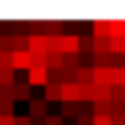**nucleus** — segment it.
Wrapping results in <instances>:
<instances>
[{
  "label": "nucleus",
  "instance_id": "23",
  "mask_svg": "<svg viewBox=\"0 0 125 125\" xmlns=\"http://www.w3.org/2000/svg\"><path fill=\"white\" fill-rule=\"evenodd\" d=\"M110 101L125 103V86H110Z\"/></svg>",
  "mask_w": 125,
  "mask_h": 125
},
{
  "label": "nucleus",
  "instance_id": "20",
  "mask_svg": "<svg viewBox=\"0 0 125 125\" xmlns=\"http://www.w3.org/2000/svg\"><path fill=\"white\" fill-rule=\"evenodd\" d=\"M96 83H101V86H113V81H110V69H96Z\"/></svg>",
  "mask_w": 125,
  "mask_h": 125
},
{
  "label": "nucleus",
  "instance_id": "19",
  "mask_svg": "<svg viewBox=\"0 0 125 125\" xmlns=\"http://www.w3.org/2000/svg\"><path fill=\"white\" fill-rule=\"evenodd\" d=\"M0 86H15V69H0Z\"/></svg>",
  "mask_w": 125,
  "mask_h": 125
},
{
  "label": "nucleus",
  "instance_id": "26",
  "mask_svg": "<svg viewBox=\"0 0 125 125\" xmlns=\"http://www.w3.org/2000/svg\"><path fill=\"white\" fill-rule=\"evenodd\" d=\"M0 69H12V52H0Z\"/></svg>",
  "mask_w": 125,
  "mask_h": 125
},
{
  "label": "nucleus",
  "instance_id": "11",
  "mask_svg": "<svg viewBox=\"0 0 125 125\" xmlns=\"http://www.w3.org/2000/svg\"><path fill=\"white\" fill-rule=\"evenodd\" d=\"M61 30H64V22H59V20L44 22V34L47 37H61Z\"/></svg>",
  "mask_w": 125,
  "mask_h": 125
},
{
  "label": "nucleus",
  "instance_id": "21",
  "mask_svg": "<svg viewBox=\"0 0 125 125\" xmlns=\"http://www.w3.org/2000/svg\"><path fill=\"white\" fill-rule=\"evenodd\" d=\"M93 47H96V37H81V47H79V52H83V54H93Z\"/></svg>",
  "mask_w": 125,
  "mask_h": 125
},
{
  "label": "nucleus",
  "instance_id": "32",
  "mask_svg": "<svg viewBox=\"0 0 125 125\" xmlns=\"http://www.w3.org/2000/svg\"><path fill=\"white\" fill-rule=\"evenodd\" d=\"M15 125H32L30 115H15Z\"/></svg>",
  "mask_w": 125,
  "mask_h": 125
},
{
  "label": "nucleus",
  "instance_id": "18",
  "mask_svg": "<svg viewBox=\"0 0 125 125\" xmlns=\"http://www.w3.org/2000/svg\"><path fill=\"white\" fill-rule=\"evenodd\" d=\"M110 81H113V86H125V66L110 69Z\"/></svg>",
  "mask_w": 125,
  "mask_h": 125
},
{
  "label": "nucleus",
  "instance_id": "13",
  "mask_svg": "<svg viewBox=\"0 0 125 125\" xmlns=\"http://www.w3.org/2000/svg\"><path fill=\"white\" fill-rule=\"evenodd\" d=\"M44 101H61V86L59 83H47L44 86Z\"/></svg>",
  "mask_w": 125,
  "mask_h": 125
},
{
  "label": "nucleus",
  "instance_id": "31",
  "mask_svg": "<svg viewBox=\"0 0 125 125\" xmlns=\"http://www.w3.org/2000/svg\"><path fill=\"white\" fill-rule=\"evenodd\" d=\"M93 125H110V115H93Z\"/></svg>",
  "mask_w": 125,
  "mask_h": 125
},
{
  "label": "nucleus",
  "instance_id": "15",
  "mask_svg": "<svg viewBox=\"0 0 125 125\" xmlns=\"http://www.w3.org/2000/svg\"><path fill=\"white\" fill-rule=\"evenodd\" d=\"M98 101H110V86L93 83V103H98Z\"/></svg>",
  "mask_w": 125,
  "mask_h": 125
},
{
  "label": "nucleus",
  "instance_id": "3",
  "mask_svg": "<svg viewBox=\"0 0 125 125\" xmlns=\"http://www.w3.org/2000/svg\"><path fill=\"white\" fill-rule=\"evenodd\" d=\"M61 103H81L79 83H64L61 86Z\"/></svg>",
  "mask_w": 125,
  "mask_h": 125
},
{
  "label": "nucleus",
  "instance_id": "34",
  "mask_svg": "<svg viewBox=\"0 0 125 125\" xmlns=\"http://www.w3.org/2000/svg\"><path fill=\"white\" fill-rule=\"evenodd\" d=\"M0 125H15V115H0Z\"/></svg>",
  "mask_w": 125,
  "mask_h": 125
},
{
  "label": "nucleus",
  "instance_id": "1",
  "mask_svg": "<svg viewBox=\"0 0 125 125\" xmlns=\"http://www.w3.org/2000/svg\"><path fill=\"white\" fill-rule=\"evenodd\" d=\"M81 34H61V54H79Z\"/></svg>",
  "mask_w": 125,
  "mask_h": 125
},
{
  "label": "nucleus",
  "instance_id": "16",
  "mask_svg": "<svg viewBox=\"0 0 125 125\" xmlns=\"http://www.w3.org/2000/svg\"><path fill=\"white\" fill-rule=\"evenodd\" d=\"M64 69L79 71V69H81V56H79V54H64Z\"/></svg>",
  "mask_w": 125,
  "mask_h": 125
},
{
  "label": "nucleus",
  "instance_id": "22",
  "mask_svg": "<svg viewBox=\"0 0 125 125\" xmlns=\"http://www.w3.org/2000/svg\"><path fill=\"white\" fill-rule=\"evenodd\" d=\"M93 115H110V101H98V103H93Z\"/></svg>",
  "mask_w": 125,
  "mask_h": 125
},
{
  "label": "nucleus",
  "instance_id": "6",
  "mask_svg": "<svg viewBox=\"0 0 125 125\" xmlns=\"http://www.w3.org/2000/svg\"><path fill=\"white\" fill-rule=\"evenodd\" d=\"M30 54H47V34H30Z\"/></svg>",
  "mask_w": 125,
  "mask_h": 125
},
{
  "label": "nucleus",
  "instance_id": "7",
  "mask_svg": "<svg viewBox=\"0 0 125 125\" xmlns=\"http://www.w3.org/2000/svg\"><path fill=\"white\" fill-rule=\"evenodd\" d=\"M64 69V54L61 52H49L47 54V71H59Z\"/></svg>",
  "mask_w": 125,
  "mask_h": 125
},
{
  "label": "nucleus",
  "instance_id": "25",
  "mask_svg": "<svg viewBox=\"0 0 125 125\" xmlns=\"http://www.w3.org/2000/svg\"><path fill=\"white\" fill-rule=\"evenodd\" d=\"M49 52H61V37H47V54Z\"/></svg>",
  "mask_w": 125,
  "mask_h": 125
},
{
  "label": "nucleus",
  "instance_id": "14",
  "mask_svg": "<svg viewBox=\"0 0 125 125\" xmlns=\"http://www.w3.org/2000/svg\"><path fill=\"white\" fill-rule=\"evenodd\" d=\"M81 103H61V118H79Z\"/></svg>",
  "mask_w": 125,
  "mask_h": 125
},
{
  "label": "nucleus",
  "instance_id": "4",
  "mask_svg": "<svg viewBox=\"0 0 125 125\" xmlns=\"http://www.w3.org/2000/svg\"><path fill=\"white\" fill-rule=\"evenodd\" d=\"M12 69L15 71H20V69L30 71L32 69V54L30 52H12Z\"/></svg>",
  "mask_w": 125,
  "mask_h": 125
},
{
  "label": "nucleus",
  "instance_id": "30",
  "mask_svg": "<svg viewBox=\"0 0 125 125\" xmlns=\"http://www.w3.org/2000/svg\"><path fill=\"white\" fill-rule=\"evenodd\" d=\"M44 125H64V118H61V115H47Z\"/></svg>",
  "mask_w": 125,
  "mask_h": 125
},
{
  "label": "nucleus",
  "instance_id": "27",
  "mask_svg": "<svg viewBox=\"0 0 125 125\" xmlns=\"http://www.w3.org/2000/svg\"><path fill=\"white\" fill-rule=\"evenodd\" d=\"M93 54H108V37H105V39H96Z\"/></svg>",
  "mask_w": 125,
  "mask_h": 125
},
{
  "label": "nucleus",
  "instance_id": "2",
  "mask_svg": "<svg viewBox=\"0 0 125 125\" xmlns=\"http://www.w3.org/2000/svg\"><path fill=\"white\" fill-rule=\"evenodd\" d=\"M27 83L30 86H47L49 83V71L47 69H39V66H32L27 71Z\"/></svg>",
  "mask_w": 125,
  "mask_h": 125
},
{
  "label": "nucleus",
  "instance_id": "33",
  "mask_svg": "<svg viewBox=\"0 0 125 125\" xmlns=\"http://www.w3.org/2000/svg\"><path fill=\"white\" fill-rule=\"evenodd\" d=\"M79 123L76 125H93V115H81V118H76Z\"/></svg>",
  "mask_w": 125,
  "mask_h": 125
},
{
  "label": "nucleus",
  "instance_id": "28",
  "mask_svg": "<svg viewBox=\"0 0 125 125\" xmlns=\"http://www.w3.org/2000/svg\"><path fill=\"white\" fill-rule=\"evenodd\" d=\"M0 52H12V37L10 34L0 37Z\"/></svg>",
  "mask_w": 125,
  "mask_h": 125
},
{
  "label": "nucleus",
  "instance_id": "12",
  "mask_svg": "<svg viewBox=\"0 0 125 125\" xmlns=\"http://www.w3.org/2000/svg\"><path fill=\"white\" fill-rule=\"evenodd\" d=\"M30 34H12V52H30Z\"/></svg>",
  "mask_w": 125,
  "mask_h": 125
},
{
  "label": "nucleus",
  "instance_id": "9",
  "mask_svg": "<svg viewBox=\"0 0 125 125\" xmlns=\"http://www.w3.org/2000/svg\"><path fill=\"white\" fill-rule=\"evenodd\" d=\"M93 37H96V39L110 37V22H108V20H96V22H93Z\"/></svg>",
  "mask_w": 125,
  "mask_h": 125
},
{
  "label": "nucleus",
  "instance_id": "8",
  "mask_svg": "<svg viewBox=\"0 0 125 125\" xmlns=\"http://www.w3.org/2000/svg\"><path fill=\"white\" fill-rule=\"evenodd\" d=\"M15 101H32V91L27 81H15Z\"/></svg>",
  "mask_w": 125,
  "mask_h": 125
},
{
  "label": "nucleus",
  "instance_id": "10",
  "mask_svg": "<svg viewBox=\"0 0 125 125\" xmlns=\"http://www.w3.org/2000/svg\"><path fill=\"white\" fill-rule=\"evenodd\" d=\"M108 52L125 56V37H108Z\"/></svg>",
  "mask_w": 125,
  "mask_h": 125
},
{
  "label": "nucleus",
  "instance_id": "35",
  "mask_svg": "<svg viewBox=\"0 0 125 125\" xmlns=\"http://www.w3.org/2000/svg\"><path fill=\"white\" fill-rule=\"evenodd\" d=\"M110 125H125V115H110Z\"/></svg>",
  "mask_w": 125,
  "mask_h": 125
},
{
  "label": "nucleus",
  "instance_id": "24",
  "mask_svg": "<svg viewBox=\"0 0 125 125\" xmlns=\"http://www.w3.org/2000/svg\"><path fill=\"white\" fill-rule=\"evenodd\" d=\"M0 101H12L15 103V86H0Z\"/></svg>",
  "mask_w": 125,
  "mask_h": 125
},
{
  "label": "nucleus",
  "instance_id": "17",
  "mask_svg": "<svg viewBox=\"0 0 125 125\" xmlns=\"http://www.w3.org/2000/svg\"><path fill=\"white\" fill-rule=\"evenodd\" d=\"M110 22V37H125V20H108Z\"/></svg>",
  "mask_w": 125,
  "mask_h": 125
},
{
  "label": "nucleus",
  "instance_id": "5",
  "mask_svg": "<svg viewBox=\"0 0 125 125\" xmlns=\"http://www.w3.org/2000/svg\"><path fill=\"white\" fill-rule=\"evenodd\" d=\"M30 118L32 120H44L47 118V101L44 98H32L30 101Z\"/></svg>",
  "mask_w": 125,
  "mask_h": 125
},
{
  "label": "nucleus",
  "instance_id": "29",
  "mask_svg": "<svg viewBox=\"0 0 125 125\" xmlns=\"http://www.w3.org/2000/svg\"><path fill=\"white\" fill-rule=\"evenodd\" d=\"M12 108H15L12 101H0V115H12Z\"/></svg>",
  "mask_w": 125,
  "mask_h": 125
}]
</instances>
